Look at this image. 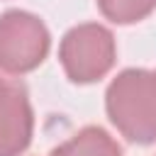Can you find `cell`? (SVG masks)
<instances>
[{"instance_id":"1","label":"cell","mask_w":156,"mask_h":156,"mask_svg":"<svg viewBox=\"0 0 156 156\" xmlns=\"http://www.w3.org/2000/svg\"><path fill=\"white\" fill-rule=\"evenodd\" d=\"M105 112L115 129L132 144L156 141V71L124 68L105 90Z\"/></svg>"},{"instance_id":"2","label":"cell","mask_w":156,"mask_h":156,"mask_svg":"<svg viewBox=\"0 0 156 156\" xmlns=\"http://www.w3.org/2000/svg\"><path fill=\"white\" fill-rule=\"evenodd\" d=\"M58 61L71 83H98L112 71L117 61L115 34L98 22L76 24L61 37Z\"/></svg>"},{"instance_id":"3","label":"cell","mask_w":156,"mask_h":156,"mask_svg":"<svg viewBox=\"0 0 156 156\" xmlns=\"http://www.w3.org/2000/svg\"><path fill=\"white\" fill-rule=\"evenodd\" d=\"M51 49L46 24L27 10H7L0 15V71L24 76L44 63Z\"/></svg>"},{"instance_id":"4","label":"cell","mask_w":156,"mask_h":156,"mask_svg":"<svg viewBox=\"0 0 156 156\" xmlns=\"http://www.w3.org/2000/svg\"><path fill=\"white\" fill-rule=\"evenodd\" d=\"M34 132V112L27 88L0 76V156L27 151Z\"/></svg>"},{"instance_id":"5","label":"cell","mask_w":156,"mask_h":156,"mask_svg":"<svg viewBox=\"0 0 156 156\" xmlns=\"http://www.w3.org/2000/svg\"><path fill=\"white\" fill-rule=\"evenodd\" d=\"M49 156H122V146L102 127L88 124L63 144L51 149Z\"/></svg>"},{"instance_id":"6","label":"cell","mask_w":156,"mask_h":156,"mask_svg":"<svg viewBox=\"0 0 156 156\" xmlns=\"http://www.w3.org/2000/svg\"><path fill=\"white\" fill-rule=\"evenodd\" d=\"M98 7L115 24H136L156 10V0H98Z\"/></svg>"}]
</instances>
